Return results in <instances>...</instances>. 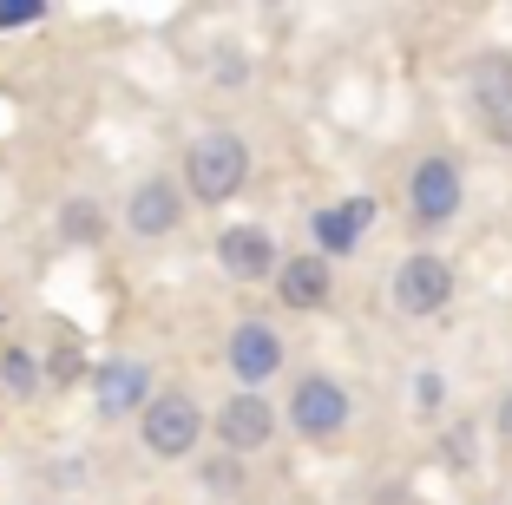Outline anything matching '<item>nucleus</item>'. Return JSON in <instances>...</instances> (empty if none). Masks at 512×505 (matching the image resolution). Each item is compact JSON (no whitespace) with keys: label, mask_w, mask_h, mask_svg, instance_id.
Instances as JSON below:
<instances>
[{"label":"nucleus","mask_w":512,"mask_h":505,"mask_svg":"<svg viewBox=\"0 0 512 505\" xmlns=\"http://www.w3.org/2000/svg\"><path fill=\"white\" fill-rule=\"evenodd\" d=\"M46 7L40 0H0V33H20V27H40Z\"/></svg>","instance_id":"nucleus-18"},{"label":"nucleus","mask_w":512,"mask_h":505,"mask_svg":"<svg viewBox=\"0 0 512 505\" xmlns=\"http://www.w3.org/2000/svg\"><path fill=\"white\" fill-rule=\"evenodd\" d=\"M224 361H230V374L243 381V394H263V381L283 368V335H276L270 322H237V328H230V342H224Z\"/></svg>","instance_id":"nucleus-8"},{"label":"nucleus","mask_w":512,"mask_h":505,"mask_svg":"<svg viewBox=\"0 0 512 505\" xmlns=\"http://www.w3.org/2000/svg\"><path fill=\"white\" fill-rule=\"evenodd\" d=\"M276 296H283V309H329V289H335V269L322 263L316 250H302V256H283L276 263Z\"/></svg>","instance_id":"nucleus-11"},{"label":"nucleus","mask_w":512,"mask_h":505,"mask_svg":"<svg viewBox=\"0 0 512 505\" xmlns=\"http://www.w3.org/2000/svg\"><path fill=\"white\" fill-rule=\"evenodd\" d=\"M138 440H145V453H158V460H191L197 440H204V407H197L184 387H165V394H151L145 414H138Z\"/></svg>","instance_id":"nucleus-2"},{"label":"nucleus","mask_w":512,"mask_h":505,"mask_svg":"<svg viewBox=\"0 0 512 505\" xmlns=\"http://www.w3.org/2000/svg\"><path fill=\"white\" fill-rule=\"evenodd\" d=\"M250 184V138L243 132H204L184 151V184L178 191L191 204H230Z\"/></svg>","instance_id":"nucleus-1"},{"label":"nucleus","mask_w":512,"mask_h":505,"mask_svg":"<svg viewBox=\"0 0 512 505\" xmlns=\"http://www.w3.org/2000/svg\"><path fill=\"white\" fill-rule=\"evenodd\" d=\"M0 387L14 401H33L40 394V355L33 348H0Z\"/></svg>","instance_id":"nucleus-15"},{"label":"nucleus","mask_w":512,"mask_h":505,"mask_svg":"<svg viewBox=\"0 0 512 505\" xmlns=\"http://www.w3.org/2000/svg\"><path fill=\"white\" fill-rule=\"evenodd\" d=\"M407 204H414V223H421V230L453 223V217H460V204H467V178H460V164H453L447 151H427V158L414 164V178H407Z\"/></svg>","instance_id":"nucleus-4"},{"label":"nucleus","mask_w":512,"mask_h":505,"mask_svg":"<svg viewBox=\"0 0 512 505\" xmlns=\"http://www.w3.org/2000/svg\"><path fill=\"white\" fill-rule=\"evenodd\" d=\"M467 99L480 105V119L506 112L512 105V53H480V60L467 66Z\"/></svg>","instance_id":"nucleus-13"},{"label":"nucleus","mask_w":512,"mask_h":505,"mask_svg":"<svg viewBox=\"0 0 512 505\" xmlns=\"http://www.w3.org/2000/svg\"><path fill=\"white\" fill-rule=\"evenodd\" d=\"M440 460H447L453 473H473V427L467 420H453V427L440 433Z\"/></svg>","instance_id":"nucleus-17"},{"label":"nucleus","mask_w":512,"mask_h":505,"mask_svg":"<svg viewBox=\"0 0 512 505\" xmlns=\"http://www.w3.org/2000/svg\"><path fill=\"white\" fill-rule=\"evenodd\" d=\"M486 132H493L499 145H512V105H506V112H493V119H486Z\"/></svg>","instance_id":"nucleus-21"},{"label":"nucleus","mask_w":512,"mask_h":505,"mask_svg":"<svg viewBox=\"0 0 512 505\" xmlns=\"http://www.w3.org/2000/svg\"><path fill=\"white\" fill-rule=\"evenodd\" d=\"M204 486L211 492H243V466L230 460V453H217V460H204Z\"/></svg>","instance_id":"nucleus-19"},{"label":"nucleus","mask_w":512,"mask_h":505,"mask_svg":"<svg viewBox=\"0 0 512 505\" xmlns=\"http://www.w3.org/2000/svg\"><path fill=\"white\" fill-rule=\"evenodd\" d=\"M178 223H184L178 178H145V184H132V197H125V230H132V237L158 243V237H171Z\"/></svg>","instance_id":"nucleus-10"},{"label":"nucleus","mask_w":512,"mask_h":505,"mask_svg":"<svg viewBox=\"0 0 512 505\" xmlns=\"http://www.w3.org/2000/svg\"><path fill=\"white\" fill-rule=\"evenodd\" d=\"M92 401H99V414H106V420L145 414V401H151V368L138 355L99 361V368H92Z\"/></svg>","instance_id":"nucleus-9"},{"label":"nucleus","mask_w":512,"mask_h":505,"mask_svg":"<svg viewBox=\"0 0 512 505\" xmlns=\"http://www.w3.org/2000/svg\"><path fill=\"white\" fill-rule=\"evenodd\" d=\"M440 394H447V387H440V374H421V381H414V401H421V414H440Z\"/></svg>","instance_id":"nucleus-20"},{"label":"nucleus","mask_w":512,"mask_h":505,"mask_svg":"<svg viewBox=\"0 0 512 505\" xmlns=\"http://www.w3.org/2000/svg\"><path fill=\"white\" fill-rule=\"evenodd\" d=\"M53 479H60V486H73V479H86V460H60V466H53Z\"/></svg>","instance_id":"nucleus-23"},{"label":"nucleus","mask_w":512,"mask_h":505,"mask_svg":"<svg viewBox=\"0 0 512 505\" xmlns=\"http://www.w3.org/2000/svg\"><path fill=\"white\" fill-rule=\"evenodd\" d=\"M388 296H394V309H401L407 322H427V315H440L453 302V263H447V256H434V250L401 256Z\"/></svg>","instance_id":"nucleus-3"},{"label":"nucleus","mask_w":512,"mask_h":505,"mask_svg":"<svg viewBox=\"0 0 512 505\" xmlns=\"http://www.w3.org/2000/svg\"><path fill=\"white\" fill-rule=\"evenodd\" d=\"M348 414H355V401H348V387L335 374H302L289 387V427L302 440H335L348 427Z\"/></svg>","instance_id":"nucleus-5"},{"label":"nucleus","mask_w":512,"mask_h":505,"mask_svg":"<svg viewBox=\"0 0 512 505\" xmlns=\"http://www.w3.org/2000/svg\"><path fill=\"white\" fill-rule=\"evenodd\" d=\"M60 237L92 250V243H106V204L99 197H66L60 204Z\"/></svg>","instance_id":"nucleus-14"},{"label":"nucleus","mask_w":512,"mask_h":505,"mask_svg":"<svg viewBox=\"0 0 512 505\" xmlns=\"http://www.w3.org/2000/svg\"><path fill=\"white\" fill-rule=\"evenodd\" d=\"M79 374H86V355H79V342H60V348H46V355H40V381L73 387Z\"/></svg>","instance_id":"nucleus-16"},{"label":"nucleus","mask_w":512,"mask_h":505,"mask_svg":"<svg viewBox=\"0 0 512 505\" xmlns=\"http://www.w3.org/2000/svg\"><path fill=\"white\" fill-rule=\"evenodd\" d=\"M211 427H217V440H224L230 460H243V453H256V446L276 440V407L263 401V394H243L237 387V394L211 414Z\"/></svg>","instance_id":"nucleus-7"},{"label":"nucleus","mask_w":512,"mask_h":505,"mask_svg":"<svg viewBox=\"0 0 512 505\" xmlns=\"http://www.w3.org/2000/svg\"><path fill=\"white\" fill-rule=\"evenodd\" d=\"M276 263H283V250H276V237L263 223H230L224 237H217V269H224L230 283H270Z\"/></svg>","instance_id":"nucleus-6"},{"label":"nucleus","mask_w":512,"mask_h":505,"mask_svg":"<svg viewBox=\"0 0 512 505\" xmlns=\"http://www.w3.org/2000/svg\"><path fill=\"white\" fill-rule=\"evenodd\" d=\"M375 223V197H348L342 210H316V256L329 263V256H348L355 243H362V230Z\"/></svg>","instance_id":"nucleus-12"},{"label":"nucleus","mask_w":512,"mask_h":505,"mask_svg":"<svg viewBox=\"0 0 512 505\" xmlns=\"http://www.w3.org/2000/svg\"><path fill=\"white\" fill-rule=\"evenodd\" d=\"M493 427H499V433H506V440H512V387H506V394H499V407H493Z\"/></svg>","instance_id":"nucleus-22"}]
</instances>
